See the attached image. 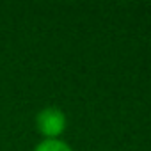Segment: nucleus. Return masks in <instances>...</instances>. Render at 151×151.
Wrapping results in <instances>:
<instances>
[{
    "label": "nucleus",
    "mask_w": 151,
    "mask_h": 151,
    "mask_svg": "<svg viewBox=\"0 0 151 151\" xmlns=\"http://www.w3.org/2000/svg\"><path fill=\"white\" fill-rule=\"evenodd\" d=\"M36 126L46 139H57L66 128V116L57 107L41 109L36 116Z\"/></svg>",
    "instance_id": "obj_1"
},
{
    "label": "nucleus",
    "mask_w": 151,
    "mask_h": 151,
    "mask_svg": "<svg viewBox=\"0 0 151 151\" xmlns=\"http://www.w3.org/2000/svg\"><path fill=\"white\" fill-rule=\"evenodd\" d=\"M34 151H71V147L59 139H45L36 146Z\"/></svg>",
    "instance_id": "obj_2"
}]
</instances>
